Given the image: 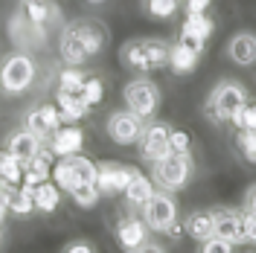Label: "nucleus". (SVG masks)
I'll return each mask as SVG.
<instances>
[{
	"label": "nucleus",
	"instance_id": "1",
	"mask_svg": "<svg viewBox=\"0 0 256 253\" xmlns=\"http://www.w3.org/2000/svg\"><path fill=\"white\" fill-rule=\"evenodd\" d=\"M105 47H108V30L99 20H76V24H67L62 30L58 52H62L64 64L84 67Z\"/></svg>",
	"mask_w": 256,
	"mask_h": 253
},
{
	"label": "nucleus",
	"instance_id": "2",
	"mask_svg": "<svg viewBox=\"0 0 256 253\" xmlns=\"http://www.w3.org/2000/svg\"><path fill=\"white\" fill-rule=\"evenodd\" d=\"M169 50L172 44L160 38H131L120 50V62L131 73L146 76V73H158L163 67H169Z\"/></svg>",
	"mask_w": 256,
	"mask_h": 253
},
{
	"label": "nucleus",
	"instance_id": "3",
	"mask_svg": "<svg viewBox=\"0 0 256 253\" xmlns=\"http://www.w3.org/2000/svg\"><path fill=\"white\" fill-rule=\"evenodd\" d=\"M248 88L242 82H233V79H224L212 88V94L207 96L204 102V116H207L212 126H224L230 122V116L248 105Z\"/></svg>",
	"mask_w": 256,
	"mask_h": 253
},
{
	"label": "nucleus",
	"instance_id": "4",
	"mask_svg": "<svg viewBox=\"0 0 256 253\" xmlns=\"http://www.w3.org/2000/svg\"><path fill=\"white\" fill-rule=\"evenodd\" d=\"M38 76V67L26 50H18L12 56H6L0 62V90L9 96H20L32 88V82Z\"/></svg>",
	"mask_w": 256,
	"mask_h": 253
},
{
	"label": "nucleus",
	"instance_id": "5",
	"mask_svg": "<svg viewBox=\"0 0 256 253\" xmlns=\"http://www.w3.org/2000/svg\"><path fill=\"white\" fill-rule=\"evenodd\" d=\"M192 172H195V160L192 154H166L163 160H154L152 163V180L158 190L166 192H180L190 186Z\"/></svg>",
	"mask_w": 256,
	"mask_h": 253
},
{
	"label": "nucleus",
	"instance_id": "6",
	"mask_svg": "<svg viewBox=\"0 0 256 253\" xmlns=\"http://www.w3.org/2000/svg\"><path fill=\"white\" fill-rule=\"evenodd\" d=\"M140 216H143V222L148 224L152 233H163V236H166V233H169V236H178V233H180V227H178L180 210H178V201L172 198V192L154 190V195L143 204Z\"/></svg>",
	"mask_w": 256,
	"mask_h": 253
},
{
	"label": "nucleus",
	"instance_id": "7",
	"mask_svg": "<svg viewBox=\"0 0 256 253\" xmlns=\"http://www.w3.org/2000/svg\"><path fill=\"white\" fill-rule=\"evenodd\" d=\"M122 99H126V108L128 111H134L137 116H143L146 122L148 120H154L160 111V88L154 84L152 79H146V76H140V79H131L126 84V94H122Z\"/></svg>",
	"mask_w": 256,
	"mask_h": 253
},
{
	"label": "nucleus",
	"instance_id": "8",
	"mask_svg": "<svg viewBox=\"0 0 256 253\" xmlns=\"http://www.w3.org/2000/svg\"><path fill=\"white\" fill-rule=\"evenodd\" d=\"M143 128H146V120L137 116L134 111H128V108L114 111L108 116V122H105V131H108L111 142H116V146H134V142L140 140Z\"/></svg>",
	"mask_w": 256,
	"mask_h": 253
},
{
	"label": "nucleus",
	"instance_id": "9",
	"mask_svg": "<svg viewBox=\"0 0 256 253\" xmlns=\"http://www.w3.org/2000/svg\"><path fill=\"white\" fill-rule=\"evenodd\" d=\"M169 131L172 128L166 126V122H160V120H148L143 128V134H140V158L146 163H154V160H163L166 154H172V146H169Z\"/></svg>",
	"mask_w": 256,
	"mask_h": 253
},
{
	"label": "nucleus",
	"instance_id": "10",
	"mask_svg": "<svg viewBox=\"0 0 256 253\" xmlns=\"http://www.w3.org/2000/svg\"><path fill=\"white\" fill-rule=\"evenodd\" d=\"M212 30H216V24H212V18H210L207 12H201V15H186L184 26L178 32V44H184L186 50H192V52L201 56L204 47H207V38L212 35Z\"/></svg>",
	"mask_w": 256,
	"mask_h": 253
},
{
	"label": "nucleus",
	"instance_id": "11",
	"mask_svg": "<svg viewBox=\"0 0 256 253\" xmlns=\"http://www.w3.org/2000/svg\"><path fill=\"white\" fill-rule=\"evenodd\" d=\"M82 146H84V131L76 122H62L47 140V148L52 152V158H73L82 152Z\"/></svg>",
	"mask_w": 256,
	"mask_h": 253
},
{
	"label": "nucleus",
	"instance_id": "12",
	"mask_svg": "<svg viewBox=\"0 0 256 253\" xmlns=\"http://www.w3.org/2000/svg\"><path fill=\"white\" fill-rule=\"evenodd\" d=\"M134 174V166H122V163H96V186L102 195H122Z\"/></svg>",
	"mask_w": 256,
	"mask_h": 253
},
{
	"label": "nucleus",
	"instance_id": "13",
	"mask_svg": "<svg viewBox=\"0 0 256 253\" xmlns=\"http://www.w3.org/2000/svg\"><path fill=\"white\" fill-rule=\"evenodd\" d=\"M148 224L143 222V216H126L116 224V244L122 250H143V244L148 242Z\"/></svg>",
	"mask_w": 256,
	"mask_h": 253
},
{
	"label": "nucleus",
	"instance_id": "14",
	"mask_svg": "<svg viewBox=\"0 0 256 253\" xmlns=\"http://www.w3.org/2000/svg\"><path fill=\"white\" fill-rule=\"evenodd\" d=\"M24 126L30 128L35 137H41V140L47 142L52 137V131L62 126V111H58V105H38V108H32L26 114Z\"/></svg>",
	"mask_w": 256,
	"mask_h": 253
},
{
	"label": "nucleus",
	"instance_id": "15",
	"mask_svg": "<svg viewBox=\"0 0 256 253\" xmlns=\"http://www.w3.org/2000/svg\"><path fill=\"white\" fill-rule=\"evenodd\" d=\"M212 236L224 238L230 244H244V236H242V210H212Z\"/></svg>",
	"mask_w": 256,
	"mask_h": 253
},
{
	"label": "nucleus",
	"instance_id": "16",
	"mask_svg": "<svg viewBox=\"0 0 256 253\" xmlns=\"http://www.w3.org/2000/svg\"><path fill=\"white\" fill-rule=\"evenodd\" d=\"M47 142L41 140V137H35L30 128H18V131H12L9 134V140H6V152L12 154V158H18L20 163H30L35 154H41V148H44Z\"/></svg>",
	"mask_w": 256,
	"mask_h": 253
},
{
	"label": "nucleus",
	"instance_id": "17",
	"mask_svg": "<svg viewBox=\"0 0 256 253\" xmlns=\"http://www.w3.org/2000/svg\"><path fill=\"white\" fill-rule=\"evenodd\" d=\"M227 58L239 67H254L256 64V35L254 32H239L227 44Z\"/></svg>",
	"mask_w": 256,
	"mask_h": 253
},
{
	"label": "nucleus",
	"instance_id": "18",
	"mask_svg": "<svg viewBox=\"0 0 256 253\" xmlns=\"http://www.w3.org/2000/svg\"><path fill=\"white\" fill-rule=\"evenodd\" d=\"M154 195V180L152 178H146L140 169H134L131 174V180H128V186L122 190V198H126V204L131 210H143V204Z\"/></svg>",
	"mask_w": 256,
	"mask_h": 253
},
{
	"label": "nucleus",
	"instance_id": "19",
	"mask_svg": "<svg viewBox=\"0 0 256 253\" xmlns=\"http://www.w3.org/2000/svg\"><path fill=\"white\" fill-rule=\"evenodd\" d=\"M50 178H52V152L44 146L41 154H35L30 163H24V184L38 186V184H44Z\"/></svg>",
	"mask_w": 256,
	"mask_h": 253
},
{
	"label": "nucleus",
	"instance_id": "20",
	"mask_svg": "<svg viewBox=\"0 0 256 253\" xmlns=\"http://www.w3.org/2000/svg\"><path fill=\"white\" fill-rule=\"evenodd\" d=\"M56 105L62 111V122H79L88 116V102L82 99V94H70V90H56Z\"/></svg>",
	"mask_w": 256,
	"mask_h": 253
},
{
	"label": "nucleus",
	"instance_id": "21",
	"mask_svg": "<svg viewBox=\"0 0 256 253\" xmlns=\"http://www.w3.org/2000/svg\"><path fill=\"white\" fill-rule=\"evenodd\" d=\"M62 195H64V192L58 190V184H56L52 178H50V180H44V184H38V186H35V192H32L35 210H38V212H44V216L56 212V210H58V204H62Z\"/></svg>",
	"mask_w": 256,
	"mask_h": 253
},
{
	"label": "nucleus",
	"instance_id": "22",
	"mask_svg": "<svg viewBox=\"0 0 256 253\" xmlns=\"http://www.w3.org/2000/svg\"><path fill=\"white\" fill-rule=\"evenodd\" d=\"M184 233L195 242H204L212 236V210H195L184 218Z\"/></svg>",
	"mask_w": 256,
	"mask_h": 253
},
{
	"label": "nucleus",
	"instance_id": "23",
	"mask_svg": "<svg viewBox=\"0 0 256 253\" xmlns=\"http://www.w3.org/2000/svg\"><path fill=\"white\" fill-rule=\"evenodd\" d=\"M198 62H201V56L192 52V50H186L184 44H172V50H169V67L175 70L178 76L192 73V70L198 67Z\"/></svg>",
	"mask_w": 256,
	"mask_h": 253
},
{
	"label": "nucleus",
	"instance_id": "24",
	"mask_svg": "<svg viewBox=\"0 0 256 253\" xmlns=\"http://www.w3.org/2000/svg\"><path fill=\"white\" fill-rule=\"evenodd\" d=\"M67 195H70L73 204L82 206V210H94V206L99 204V198H102V192H99V186H96V180H79Z\"/></svg>",
	"mask_w": 256,
	"mask_h": 253
},
{
	"label": "nucleus",
	"instance_id": "25",
	"mask_svg": "<svg viewBox=\"0 0 256 253\" xmlns=\"http://www.w3.org/2000/svg\"><path fill=\"white\" fill-rule=\"evenodd\" d=\"M0 180L9 186H20L24 184V163L18 158H12L6 148L0 152Z\"/></svg>",
	"mask_w": 256,
	"mask_h": 253
},
{
	"label": "nucleus",
	"instance_id": "26",
	"mask_svg": "<svg viewBox=\"0 0 256 253\" xmlns=\"http://www.w3.org/2000/svg\"><path fill=\"white\" fill-rule=\"evenodd\" d=\"M52 180L58 184V190L62 192H70L76 184H79V178H76V169H73L70 158H56V163H52Z\"/></svg>",
	"mask_w": 256,
	"mask_h": 253
},
{
	"label": "nucleus",
	"instance_id": "27",
	"mask_svg": "<svg viewBox=\"0 0 256 253\" xmlns=\"http://www.w3.org/2000/svg\"><path fill=\"white\" fill-rule=\"evenodd\" d=\"M88 79V73L82 67H73V64H64V70L58 73V88L62 90H70V94H82V84Z\"/></svg>",
	"mask_w": 256,
	"mask_h": 253
},
{
	"label": "nucleus",
	"instance_id": "28",
	"mask_svg": "<svg viewBox=\"0 0 256 253\" xmlns=\"http://www.w3.org/2000/svg\"><path fill=\"white\" fill-rule=\"evenodd\" d=\"M82 99L88 102V108H96L105 102V82L99 76H88L84 84H82Z\"/></svg>",
	"mask_w": 256,
	"mask_h": 253
},
{
	"label": "nucleus",
	"instance_id": "29",
	"mask_svg": "<svg viewBox=\"0 0 256 253\" xmlns=\"http://www.w3.org/2000/svg\"><path fill=\"white\" fill-rule=\"evenodd\" d=\"M236 148H239L242 160H248V163L256 166V131L239 128V134H236Z\"/></svg>",
	"mask_w": 256,
	"mask_h": 253
},
{
	"label": "nucleus",
	"instance_id": "30",
	"mask_svg": "<svg viewBox=\"0 0 256 253\" xmlns=\"http://www.w3.org/2000/svg\"><path fill=\"white\" fill-rule=\"evenodd\" d=\"M143 6H146V12L152 18H158V20H169V18L178 12V0H143Z\"/></svg>",
	"mask_w": 256,
	"mask_h": 253
},
{
	"label": "nucleus",
	"instance_id": "31",
	"mask_svg": "<svg viewBox=\"0 0 256 253\" xmlns=\"http://www.w3.org/2000/svg\"><path fill=\"white\" fill-rule=\"evenodd\" d=\"M70 163H73V169H76V178L79 180H96V163L90 158H84V154H73L70 158Z\"/></svg>",
	"mask_w": 256,
	"mask_h": 253
},
{
	"label": "nucleus",
	"instance_id": "32",
	"mask_svg": "<svg viewBox=\"0 0 256 253\" xmlns=\"http://www.w3.org/2000/svg\"><path fill=\"white\" fill-rule=\"evenodd\" d=\"M230 122H233L236 128H250V131H256V105L248 102L244 108H239V111L230 116Z\"/></svg>",
	"mask_w": 256,
	"mask_h": 253
},
{
	"label": "nucleus",
	"instance_id": "33",
	"mask_svg": "<svg viewBox=\"0 0 256 253\" xmlns=\"http://www.w3.org/2000/svg\"><path fill=\"white\" fill-rule=\"evenodd\" d=\"M169 146H172V152L175 154H192V140L186 131H180V128H172L169 131Z\"/></svg>",
	"mask_w": 256,
	"mask_h": 253
},
{
	"label": "nucleus",
	"instance_id": "34",
	"mask_svg": "<svg viewBox=\"0 0 256 253\" xmlns=\"http://www.w3.org/2000/svg\"><path fill=\"white\" fill-rule=\"evenodd\" d=\"M198 250L201 253H233L236 250V244H230V242H224L218 236H210L204 242H198Z\"/></svg>",
	"mask_w": 256,
	"mask_h": 253
},
{
	"label": "nucleus",
	"instance_id": "35",
	"mask_svg": "<svg viewBox=\"0 0 256 253\" xmlns=\"http://www.w3.org/2000/svg\"><path fill=\"white\" fill-rule=\"evenodd\" d=\"M242 236H244V244H256V212L242 210Z\"/></svg>",
	"mask_w": 256,
	"mask_h": 253
},
{
	"label": "nucleus",
	"instance_id": "36",
	"mask_svg": "<svg viewBox=\"0 0 256 253\" xmlns=\"http://www.w3.org/2000/svg\"><path fill=\"white\" fill-rule=\"evenodd\" d=\"M9 190H12V186L0 180V227L6 224V216H9Z\"/></svg>",
	"mask_w": 256,
	"mask_h": 253
},
{
	"label": "nucleus",
	"instance_id": "37",
	"mask_svg": "<svg viewBox=\"0 0 256 253\" xmlns=\"http://www.w3.org/2000/svg\"><path fill=\"white\" fill-rule=\"evenodd\" d=\"M184 3V9H186V15H201V12H207L210 3L212 0H180Z\"/></svg>",
	"mask_w": 256,
	"mask_h": 253
},
{
	"label": "nucleus",
	"instance_id": "38",
	"mask_svg": "<svg viewBox=\"0 0 256 253\" xmlns=\"http://www.w3.org/2000/svg\"><path fill=\"white\" fill-rule=\"evenodd\" d=\"M96 248L90 242H67L64 244V253H94Z\"/></svg>",
	"mask_w": 256,
	"mask_h": 253
},
{
	"label": "nucleus",
	"instance_id": "39",
	"mask_svg": "<svg viewBox=\"0 0 256 253\" xmlns=\"http://www.w3.org/2000/svg\"><path fill=\"white\" fill-rule=\"evenodd\" d=\"M244 210L248 212H256V186H250L248 195H244Z\"/></svg>",
	"mask_w": 256,
	"mask_h": 253
},
{
	"label": "nucleus",
	"instance_id": "40",
	"mask_svg": "<svg viewBox=\"0 0 256 253\" xmlns=\"http://www.w3.org/2000/svg\"><path fill=\"white\" fill-rule=\"evenodd\" d=\"M20 6H32V3H52V0H18Z\"/></svg>",
	"mask_w": 256,
	"mask_h": 253
},
{
	"label": "nucleus",
	"instance_id": "41",
	"mask_svg": "<svg viewBox=\"0 0 256 253\" xmlns=\"http://www.w3.org/2000/svg\"><path fill=\"white\" fill-rule=\"evenodd\" d=\"M88 3H105V0H88Z\"/></svg>",
	"mask_w": 256,
	"mask_h": 253
},
{
	"label": "nucleus",
	"instance_id": "42",
	"mask_svg": "<svg viewBox=\"0 0 256 253\" xmlns=\"http://www.w3.org/2000/svg\"><path fill=\"white\" fill-rule=\"evenodd\" d=\"M178 3H180V0H178Z\"/></svg>",
	"mask_w": 256,
	"mask_h": 253
}]
</instances>
